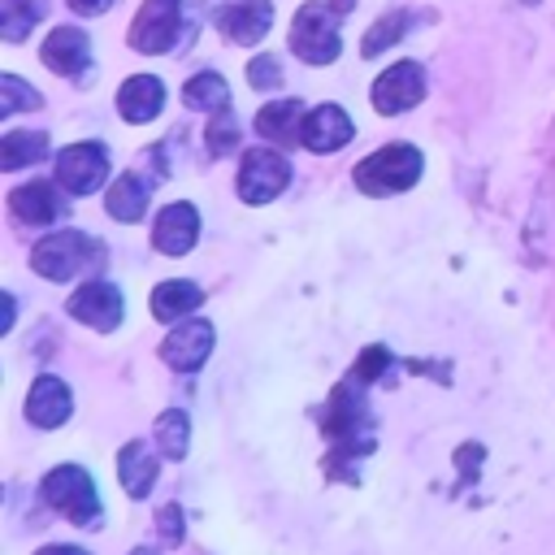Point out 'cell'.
I'll return each mask as SVG.
<instances>
[{
  "label": "cell",
  "mask_w": 555,
  "mask_h": 555,
  "mask_svg": "<svg viewBox=\"0 0 555 555\" xmlns=\"http://www.w3.org/2000/svg\"><path fill=\"white\" fill-rule=\"evenodd\" d=\"M30 264L48 282H69V278H82V273L104 264V243H95L82 230H56L43 243H35Z\"/></svg>",
  "instance_id": "obj_1"
},
{
  "label": "cell",
  "mask_w": 555,
  "mask_h": 555,
  "mask_svg": "<svg viewBox=\"0 0 555 555\" xmlns=\"http://www.w3.org/2000/svg\"><path fill=\"white\" fill-rule=\"evenodd\" d=\"M421 169H425V156L412 143H390V147H377L373 156H364L351 173L364 195H395V191L416 186Z\"/></svg>",
  "instance_id": "obj_2"
},
{
  "label": "cell",
  "mask_w": 555,
  "mask_h": 555,
  "mask_svg": "<svg viewBox=\"0 0 555 555\" xmlns=\"http://www.w3.org/2000/svg\"><path fill=\"white\" fill-rule=\"evenodd\" d=\"M39 490H43V503H48L52 512H61L65 520H74V525H87V529H91V525L104 520V503H100V494H95V481H91V473L78 468V464L52 468Z\"/></svg>",
  "instance_id": "obj_3"
},
{
  "label": "cell",
  "mask_w": 555,
  "mask_h": 555,
  "mask_svg": "<svg viewBox=\"0 0 555 555\" xmlns=\"http://www.w3.org/2000/svg\"><path fill=\"white\" fill-rule=\"evenodd\" d=\"M338 9L334 4H321V0H308L295 22H291V52L308 65H330L338 61L343 52V39H338Z\"/></svg>",
  "instance_id": "obj_4"
},
{
  "label": "cell",
  "mask_w": 555,
  "mask_h": 555,
  "mask_svg": "<svg viewBox=\"0 0 555 555\" xmlns=\"http://www.w3.org/2000/svg\"><path fill=\"white\" fill-rule=\"evenodd\" d=\"M291 182V160L278 152V147H247L243 160H238V199L243 204H269L286 191Z\"/></svg>",
  "instance_id": "obj_5"
},
{
  "label": "cell",
  "mask_w": 555,
  "mask_h": 555,
  "mask_svg": "<svg viewBox=\"0 0 555 555\" xmlns=\"http://www.w3.org/2000/svg\"><path fill=\"white\" fill-rule=\"evenodd\" d=\"M108 178V147L95 143V139H82V143H69L61 156H56V182L69 191V195H91L100 191Z\"/></svg>",
  "instance_id": "obj_6"
},
{
  "label": "cell",
  "mask_w": 555,
  "mask_h": 555,
  "mask_svg": "<svg viewBox=\"0 0 555 555\" xmlns=\"http://www.w3.org/2000/svg\"><path fill=\"white\" fill-rule=\"evenodd\" d=\"M178 26H182V0H143L130 22V48L160 56L173 48Z\"/></svg>",
  "instance_id": "obj_7"
},
{
  "label": "cell",
  "mask_w": 555,
  "mask_h": 555,
  "mask_svg": "<svg viewBox=\"0 0 555 555\" xmlns=\"http://www.w3.org/2000/svg\"><path fill=\"white\" fill-rule=\"evenodd\" d=\"M212 343H217V330H212L204 317H182V321H173V330L165 334L160 356H165L169 369H178V373H195V369L208 360Z\"/></svg>",
  "instance_id": "obj_8"
},
{
  "label": "cell",
  "mask_w": 555,
  "mask_h": 555,
  "mask_svg": "<svg viewBox=\"0 0 555 555\" xmlns=\"http://www.w3.org/2000/svg\"><path fill=\"white\" fill-rule=\"evenodd\" d=\"M65 312H69L74 321H82V325L108 334V330L121 325V291H117L113 282H104V278H91V282H82V286L69 295V308H65Z\"/></svg>",
  "instance_id": "obj_9"
},
{
  "label": "cell",
  "mask_w": 555,
  "mask_h": 555,
  "mask_svg": "<svg viewBox=\"0 0 555 555\" xmlns=\"http://www.w3.org/2000/svg\"><path fill=\"white\" fill-rule=\"evenodd\" d=\"M421 100H425V69H421L416 61L390 65V69H382V78L373 82V108L386 113V117H395V113H403V108H412V104H421Z\"/></svg>",
  "instance_id": "obj_10"
},
{
  "label": "cell",
  "mask_w": 555,
  "mask_h": 555,
  "mask_svg": "<svg viewBox=\"0 0 555 555\" xmlns=\"http://www.w3.org/2000/svg\"><path fill=\"white\" fill-rule=\"evenodd\" d=\"M39 61H43L52 74L82 78V74L91 69V39H87V30H78V26H56V30L43 39Z\"/></svg>",
  "instance_id": "obj_11"
},
{
  "label": "cell",
  "mask_w": 555,
  "mask_h": 555,
  "mask_svg": "<svg viewBox=\"0 0 555 555\" xmlns=\"http://www.w3.org/2000/svg\"><path fill=\"white\" fill-rule=\"evenodd\" d=\"M195 238H199V212H195V204L178 199V204L160 208V217H156V225H152L156 251H165V256H186V251L195 247Z\"/></svg>",
  "instance_id": "obj_12"
},
{
  "label": "cell",
  "mask_w": 555,
  "mask_h": 555,
  "mask_svg": "<svg viewBox=\"0 0 555 555\" xmlns=\"http://www.w3.org/2000/svg\"><path fill=\"white\" fill-rule=\"evenodd\" d=\"M351 134H356V126H351V117H347L338 104H317V108L304 117L299 143H304L308 152H317V156H330V152H338Z\"/></svg>",
  "instance_id": "obj_13"
},
{
  "label": "cell",
  "mask_w": 555,
  "mask_h": 555,
  "mask_svg": "<svg viewBox=\"0 0 555 555\" xmlns=\"http://www.w3.org/2000/svg\"><path fill=\"white\" fill-rule=\"evenodd\" d=\"M69 412H74V395H69V386H65L61 377H52V373L35 377V386H30V395H26V416H30V425H39V429H56V425L69 421Z\"/></svg>",
  "instance_id": "obj_14"
},
{
  "label": "cell",
  "mask_w": 555,
  "mask_h": 555,
  "mask_svg": "<svg viewBox=\"0 0 555 555\" xmlns=\"http://www.w3.org/2000/svg\"><path fill=\"white\" fill-rule=\"evenodd\" d=\"M9 208L26 225H52L65 212V195L52 182H22L9 191Z\"/></svg>",
  "instance_id": "obj_15"
},
{
  "label": "cell",
  "mask_w": 555,
  "mask_h": 555,
  "mask_svg": "<svg viewBox=\"0 0 555 555\" xmlns=\"http://www.w3.org/2000/svg\"><path fill=\"white\" fill-rule=\"evenodd\" d=\"M217 26L234 43H260L273 26V0H234L230 9L217 13Z\"/></svg>",
  "instance_id": "obj_16"
},
{
  "label": "cell",
  "mask_w": 555,
  "mask_h": 555,
  "mask_svg": "<svg viewBox=\"0 0 555 555\" xmlns=\"http://www.w3.org/2000/svg\"><path fill=\"white\" fill-rule=\"evenodd\" d=\"M160 104H165V87H160L156 74H134V78H126V82L117 87V113H121V121H130V126L152 121V117L160 113Z\"/></svg>",
  "instance_id": "obj_17"
},
{
  "label": "cell",
  "mask_w": 555,
  "mask_h": 555,
  "mask_svg": "<svg viewBox=\"0 0 555 555\" xmlns=\"http://www.w3.org/2000/svg\"><path fill=\"white\" fill-rule=\"evenodd\" d=\"M147 195H152L147 178H139V169H130V173L113 178V186L104 195V208H108L113 221H139L147 212Z\"/></svg>",
  "instance_id": "obj_18"
},
{
  "label": "cell",
  "mask_w": 555,
  "mask_h": 555,
  "mask_svg": "<svg viewBox=\"0 0 555 555\" xmlns=\"http://www.w3.org/2000/svg\"><path fill=\"white\" fill-rule=\"evenodd\" d=\"M156 455L147 451V442H126L121 451H117V477H121V486H126V494L130 499H143L152 486H156Z\"/></svg>",
  "instance_id": "obj_19"
},
{
  "label": "cell",
  "mask_w": 555,
  "mask_h": 555,
  "mask_svg": "<svg viewBox=\"0 0 555 555\" xmlns=\"http://www.w3.org/2000/svg\"><path fill=\"white\" fill-rule=\"evenodd\" d=\"M199 304H204V286H199V282H186V278L160 282V286L152 291V317H160V321H182V317H191Z\"/></svg>",
  "instance_id": "obj_20"
},
{
  "label": "cell",
  "mask_w": 555,
  "mask_h": 555,
  "mask_svg": "<svg viewBox=\"0 0 555 555\" xmlns=\"http://www.w3.org/2000/svg\"><path fill=\"white\" fill-rule=\"evenodd\" d=\"M304 100H278V104H264L256 113V130L273 143H295L304 134Z\"/></svg>",
  "instance_id": "obj_21"
},
{
  "label": "cell",
  "mask_w": 555,
  "mask_h": 555,
  "mask_svg": "<svg viewBox=\"0 0 555 555\" xmlns=\"http://www.w3.org/2000/svg\"><path fill=\"white\" fill-rule=\"evenodd\" d=\"M48 156V134L39 130H9L0 139V169H22V165H35Z\"/></svg>",
  "instance_id": "obj_22"
},
{
  "label": "cell",
  "mask_w": 555,
  "mask_h": 555,
  "mask_svg": "<svg viewBox=\"0 0 555 555\" xmlns=\"http://www.w3.org/2000/svg\"><path fill=\"white\" fill-rule=\"evenodd\" d=\"M182 104L204 108V113H221V108H230V87L217 69H204L182 87Z\"/></svg>",
  "instance_id": "obj_23"
},
{
  "label": "cell",
  "mask_w": 555,
  "mask_h": 555,
  "mask_svg": "<svg viewBox=\"0 0 555 555\" xmlns=\"http://www.w3.org/2000/svg\"><path fill=\"white\" fill-rule=\"evenodd\" d=\"M43 9H48L43 0H0V35L9 43L26 39L35 30V22L43 17Z\"/></svg>",
  "instance_id": "obj_24"
},
{
  "label": "cell",
  "mask_w": 555,
  "mask_h": 555,
  "mask_svg": "<svg viewBox=\"0 0 555 555\" xmlns=\"http://www.w3.org/2000/svg\"><path fill=\"white\" fill-rule=\"evenodd\" d=\"M408 26H412V13H408V9H390V13H386V17H377V22L369 26V35L360 39V56H377L382 48L399 43Z\"/></svg>",
  "instance_id": "obj_25"
},
{
  "label": "cell",
  "mask_w": 555,
  "mask_h": 555,
  "mask_svg": "<svg viewBox=\"0 0 555 555\" xmlns=\"http://www.w3.org/2000/svg\"><path fill=\"white\" fill-rule=\"evenodd\" d=\"M156 447L169 460H182L186 455V447H191V421H186V412L169 408V412L156 416Z\"/></svg>",
  "instance_id": "obj_26"
},
{
  "label": "cell",
  "mask_w": 555,
  "mask_h": 555,
  "mask_svg": "<svg viewBox=\"0 0 555 555\" xmlns=\"http://www.w3.org/2000/svg\"><path fill=\"white\" fill-rule=\"evenodd\" d=\"M17 108H39V91L26 87L17 74H0V113H17Z\"/></svg>",
  "instance_id": "obj_27"
},
{
  "label": "cell",
  "mask_w": 555,
  "mask_h": 555,
  "mask_svg": "<svg viewBox=\"0 0 555 555\" xmlns=\"http://www.w3.org/2000/svg\"><path fill=\"white\" fill-rule=\"evenodd\" d=\"M217 121L208 126V134H204V147H208V160H217V156H225V152H234V139H238V130H234V117H230V108H221V113H212Z\"/></svg>",
  "instance_id": "obj_28"
},
{
  "label": "cell",
  "mask_w": 555,
  "mask_h": 555,
  "mask_svg": "<svg viewBox=\"0 0 555 555\" xmlns=\"http://www.w3.org/2000/svg\"><path fill=\"white\" fill-rule=\"evenodd\" d=\"M247 82H251L256 91H273V87L282 82V61H278V56H256V61L247 65Z\"/></svg>",
  "instance_id": "obj_29"
},
{
  "label": "cell",
  "mask_w": 555,
  "mask_h": 555,
  "mask_svg": "<svg viewBox=\"0 0 555 555\" xmlns=\"http://www.w3.org/2000/svg\"><path fill=\"white\" fill-rule=\"evenodd\" d=\"M156 529H160V538L165 542H182V507H160V516H156Z\"/></svg>",
  "instance_id": "obj_30"
},
{
  "label": "cell",
  "mask_w": 555,
  "mask_h": 555,
  "mask_svg": "<svg viewBox=\"0 0 555 555\" xmlns=\"http://www.w3.org/2000/svg\"><path fill=\"white\" fill-rule=\"evenodd\" d=\"M74 13H82V17H95V13H104V9H113V0H65Z\"/></svg>",
  "instance_id": "obj_31"
},
{
  "label": "cell",
  "mask_w": 555,
  "mask_h": 555,
  "mask_svg": "<svg viewBox=\"0 0 555 555\" xmlns=\"http://www.w3.org/2000/svg\"><path fill=\"white\" fill-rule=\"evenodd\" d=\"M35 555H87L82 546H43V551H35Z\"/></svg>",
  "instance_id": "obj_32"
},
{
  "label": "cell",
  "mask_w": 555,
  "mask_h": 555,
  "mask_svg": "<svg viewBox=\"0 0 555 555\" xmlns=\"http://www.w3.org/2000/svg\"><path fill=\"white\" fill-rule=\"evenodd\" d=\"M0 330H4V334L13 330V295H4V317H0Z\"/></svg>",
  "instance_id": "obj_33"
},
{
  "label": "cell",
  "mask_w": 555,
  "mask_h": 555,
  "mask_svg": "<svg viewBox=\"0 0 555 555\" xmlns=\"http://www.w3.org/2000/svg\"><path fill=\"white\" fill-rule=\"evenodd\" d=\"M330 4H334L338 13H351V9H356V0H330Z\"/></svg>",
  "instance_id": "obj_34"
},
{
  "label": "cell",
  "mask_w": 555,
  "mask_h": 555,
  "mask_svg": "<svg viewBox=\"0 0 555 555\" xmlns=\"http://www.w3.org/2000/svg\"><path fill=\"white\" fill-rule=\"evenodd\" d=\"M130 555H152V551H147V546H139V551H130Z\"/></svg>",
  "instance_id": "obj_35"
}]
</instances>
